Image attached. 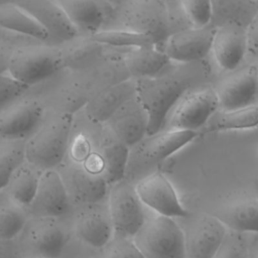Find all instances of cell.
<instances>
[{
  "label": "cell",
  "mask_w": 258,
  "mask_h": 258,
  "mask_svg": "<svg viewBox=\"0 0 258 258\" xmlns=\"http://www.w3.org/2000/svg\"><path fill=\"white\" fill-rule=\"evenodd\" d=\"M208 70L201 61L181 63L168 73L135 80L136 94L148 114L147 135L163 130L166 119L178 100L195 84L206 79Z\"/></svg>",
  "instance_id": "obj_1"
},
{
  "label": "cell",
  "mask_w": 258,
  "mask_h": 258,
  "mask_svg": "<svg viewBox=\"0 0 258 258\" xmlns=\"http://www.w3.org/2000/svg\"><path fill=\"white\" fill-rule=\"evenodd\" d=\"M106 23L111 25L104 29H124L147 35L157 47L171 34L167 3L159 0L110 2Z\"/></svg>",
  "instance_id": "obj_2"
},
{
  "label": "cell",
  "mask_w": 258,
  "mask_h": 258,
  "mask_svg": "<svg viewBox=\"0 0 258 258\" xmlns=\"http://www.w3.org/2000/svg\"><path fill=\"white\" fill-rule=\"evenodd\" d=\"M196 131L165 129L152 135H146L141 141L129 148V157L125 179L135 183L167 157L191 142Z\"/></svg>",
  "instance_id": "obj_3"
},
{
  "label": "cell",
  "mask_w": 258,
  "mask_h": 258,
  "mask_svg": "<svg viewBox=\"0 0 258 258\" xmlns=\"http://www.w3.org/2000/svg\"><path fill=\"white\" fill-rule=\"evenodd\" d=\"M72 126L70 113L57 115L40 126L23 146L26 162L41 171L59 166L69 149Z\"/></svg>",
  "instance_id": "obj_4"
},
{
  "label": "cell",
  "mask_w": 258,
  "mask_h": 258,
  "mask_svg": "<svg viewBox=\"0 0 258 258\" xmlns=\"http://www.w3.org/2000/svg\"><path fill=\"white\" fill-rule=\"evenodd\" d=\"M133 241L145 258H186L183 230L171 218L147 215Z\"/></svg>",
  "instance_id": "obj_5"
},
{
  "label": "cell",
  "mask_w": 258,
  "mask_h": 258,
  "mask_svg": "<svg viewBox=\"0 0 258 258\" xmlns=\"http://www.w3.org/2000/svg\"><path fill=\"white\" fill-rule=\"evenodd\" d=\"M62 52L51 46H20L10 52L7 74L30 87L55 74L63 64Z\"/></svg>",
  "instance_id": "obj_6"
},
{
  "label": "cell",
  "mask_w": 258,
  "mask_h": 258,
  "mask_svg": "<svg viewBox=\"0 0 258 258\" xmlns=\"http://www.w3.org/2000/svg\"><path fill=\"white\" fill-rule=\"evenodd\" d=\"M107 208L116 238L133 239L147 218L134 185L125 178L110 185Z\"/></svg>",
  "instance_id": "obj_7"
},
{
  "label": "cell",
  "mask_w": 258,
  "mask_h": 258,
  "mask_svg": "<svg viewBox=\"0 0 258 258\" xmlns=\"http://www.w3.org/2000/svg\"><path fill=\"white\" fill-rule=\"evenodd\" d=\"M218 110L219 101L215 89L203 88L188 91L168 114L163 130L176 129L197 132Z\"/></svg>",
  "instance_id": "obj_8"
},
{
  "label": "cell",
  "mask_w": 258,
  "mask_h": 258,
  "mask_svg": "<svg viewBox=\"0 0 258 258\" xmlns=\"http://www.w3.org/2000/svg\"><path fill=\"white\" fill-rule=\"evenodd\" d=\"M22 234L19 247L27 257L59 258L70 241L68 230L54 218H35Z\"/></svg>",
  "instance_id": "obj_9"
},
{
  "label": "cell",
  "mask_w": 258,
  "mask_h": 258,
  "mask_svg": "<svg viewBox=\"0 0 258 258\" xmlns=\"http://www.w3.org/2000/svg\"><path fill=\"white\" fill-rule=\"evenodd\" d=\"M134 187L144 207L154 214L171 219L189 216L172 183L161 171L155 170L145 175L134 184Z\"/></svg>",
  "instance_id": "obj_10"
},
{
  "label": "cell",
  "mask_w": 258,
  "mask_h": 258,
  "mask_svg": "<svg viewBox=\"0 0 258 258\" xmlns=\"http://www.w3.org/2000/svg\"><path fill=\"white\" fill-rule=\"evenodd\" d=\"M216 26L190 27L172 32L161 44V50L168 57L179 63L201 61L212 50Z\"/></svg>",
  "instance_id": "obj_11"
},
{
  "label": "cell",
  "mask_w": 258,
  "mask_h": 258,
  "mask_svg": "<svg viewBox=\"0 0 258 258\" xmlns=\"http://www.w3.org/2000/svg\"><path fill=\"white\" fill-rule=\"evenodd\" d=\"M63 172L59 173L67 190L75 203L93 206L100 203L108 192V183L102 173L92 170L82 162L72 160Z\"/></svg>",
  "instance_id": "obj_12"
},
{
  "label": "cell",
  "mask_w": 258,
  "mask_h": 258,
  "mask_svg": "<svg viewBox=\"0 0 258 258\" xmlns=\"http://www.w3.org/2000/svg\"><path fill=\"white\" fill-rule=\"evenodd\" d=\"M148 123V114L135 94L119 107L105 124L118 140L131 148L147 135Z\"/></svg>",
  "instance_id": "obj_13"
},
{
  "label": "cell",
  "mask_w": 258,
  "mask_h": 258,
  "mask_svg": "<svg viewBox=\"0 0 258 258\" xmlns=\"http://www.w3.org/2000/svg\"><path fill=\"white\" fill-rule=\"evenodd\" d=\"M227 230L213 215L200 216L183 231L186 258H214L227 236Z\"/></svg>",
  "instance_id": "obj_14"
},
{
  "label": "cell",
  "mask_w": 258,
  "mask_h": 258,
  "mask_svg": "<svg viewBox=\"0 0 258 258\" xmlns=\"http://www.w3.org/2000/svg\"><path fill=\"white\" fill-rule=\"evenodd\" d=\"M220 110H234L255 104L258 96V66L234 73L215 89Z\"/></svg>",
  "instance_id": "obj_15"
},
{
  "label": "cell",
  "mask_w": 258,
  "mask_h": 258,
  "mask_svg": "<svg viewBox=\"0 0 258 258\" xmlns=\"http://www.w3.org/2000/svg\"><path fill=\"white\" fill-rule=\"evenodd\" d=\"M30 212L35 218L58 219L70 210V196L64 182L55 169L42 171Z\"/></svg>",
  "instance_id": "obj_16"
},
{
  "label": "cell",
  "mask_w": 258,
  "mask_h": 258,
  "mask_svg": "<svg viewBox=\"0 0 258 258\" xmlns=\"http://www.w3.org/2000/svg\"><path fill=\"white\" fill-rule=\"evenodd\" d=\"M74 232L87 247L105 249L115 237L108 208L97 205L87 206L75 218Z\"/></svg>",
  "instance_id": "obj_17"
},
{
  "label": "cell",
  "mask_w": 258,
  "mask_h": 258,
  "mask_svg": "<svg viewBox=\"0 0 258 258\" xmlns=\"http://www.w3.org/2000/svg\"><path fill=\"white\" fill-rule=\"evenodd\" d=\"M42 117L43 109L36 100H22L0 113V135L9 140L30 137Z\"/></svg>",
  "instance_id": "obj_18"
},
{
  "label": "cell",
  "mask_w": 258,
  "mask_h": 258,
  "mask_svg": "<svg viewBox=\"0 0 258 258\" xmlns=\"http://www.w3.org/2000/svg\"><path fill=\"white\" fill-rule=\"evenodd\" d=\"M212 50L216 61L222 69L235 70L247 53L246 29L234 20L216 27Z\"/></svg>",
  "instance_id": "obj_19"
},
{
  "label": "cell",
  "mask_w": 258,
  "mask_h": 258,
  "mask_svg": "<svg viewBox=\"0 0 258 258\" xmlns=\"http://www.w3.org/2000/svg\"><path fill=\"white\" fill-rule=\"evenodd\" d=\"M15 2L38 21L48 33L49 38L69 41L79 34L58 1L20 0Z\"/></svg>",
  "instance_id": "obj_20"
},
{
  "label": "cell",
  "mask_w": 258,
  "mask_h": 258,
  "mask_svg": "<svg viewBox=\"0 0 258 258\" xmlns=\"http://www.w3.org/2000/svg\"><path fill=\"white\" fill-rule=\"evenodd\" d=\"M136 94L135 80H122L96 94L86 104V115L94 122L106 123V121L128 99Z\"/></svg>",
  "instance_id": "obj_21"
},
{
  "label": "cell",
  "mask_w": 258,
  "mask_h": 258,
  "mask_svg": "<svg viewBox=\"0 0 258 258\" xmlns=\"http://www.w3.org/2000/svg\"><path fill=\"white\" fill-rule=\"evenodd\" d=\"M211 215L232 231L258 233V199H234L219 206Z\"/></svg>",
  "instance_id": "obj_22"
},
{
  "label": "cell",
  "mask_w": 258,
  "mask_h": 258,
  "mask_svg": "<svg viewBox=\"0 0 258 258\" xmlns=\"http://www.w3.org/2000/svg\"><path fill=\"white\" fill-rule=\"evenodd\" d=\"M58 2L79 33L92 36L103 29L110 2L91 0H59Z\"/></svg>",
  "instance_id": "obj_23"
},
{
  "label": "cell",
  "mask_w": 258,
  "mask_h": 258,
  "mask_svg": "<svg viewBox=\"0 0 258 258\" xmlns=\"http://www.w3.org/2000/svg\"><path fill=\"white\" fill-rule=\"evenodd\" d=\"M169 61L163 51L154 45L129 48L123 54L125 70L133 80L156 77Z\"/></svg>",
  "instance_id": "obj_24"
},
{
  "label": "cell",
  "mask_w": 258,
  "mask_h": 258,
  "mask_svg": "<svg viewBox=\"0 0 258 258\" xmlns=\"http://www.w3.org/2000/svg\"><path fill=\"white\" fill-rule=\"evenodd\" d=\"M98 152L102 161L104 177L108 185L125 178L129 148L118 140L107 127L102 133Z\"/></svg>",
  "instance_id": "obj_25"
},
{
  "label": "cell",
  "mask_w": 258,
  "mask_h": 258,
  "mask_svg": "<svg viewBox=\"0 0 258 258\" xmlns=\"http://www.w3.org/2000/svg\"><path fill=\"white\" fill-rule=\"evenodd\" d=\"M0 27L38 40L49 39L48 33L38 21L15 1L0 4Z\"/></svg>",
  "instance_id": "obj_26"
},
{
  "label": "cell",
  "mask_w": 258,
  "mask_h": 258,
  "mask_svg": "<svg viewBox=\"0 0 258 258\" xmlns=\"http://www.w3.org/2000/svg\"><path fill=\"white\" fill-rule=\"evenodd\" d=\"M42 171L28 162H23L11 175L5 191L10 201L21 208H29L39 184Z\"/></svg>",
  "instance_id": "obj_27"
},
{
  "label": "cell",
  "mask_w": 258,
  "mask_h": 258,
  "mask_svg": "<svg viewBox=\"0 0 258 258\" xmlns=\"http://www.w3.org/2000/svg\"><path fill=\"white\" fill-rule=\"evenodd\" d=\"M258 126V105L234 110H218L203 127L205 133L251 129Z\"/></svg>",
  "instance_id": "obj_28"
},
{
  "label": "cell",
  "mask_w": 258,
  "mask_h": 258,
  "mask_svg": "<svg viewBox=\"0 0 258 258\" xmlns=\"http://www.w3.org/2000/svg\"><path fill=\"white\" fill-rule=\"evenodd\" d=\"M89 40L109 46L133 48L139 46H156L152 38L147 35L124 29H103L89 37Z\"/></svg>",
  "instance_id": "obj_29"
},
{
  "label": "cell",
  "mask_w": 258,
  "mask_h": 258,
  "mask_svg": "<svg viewBox=\"0 0 258 258\" xmlns=\"http://www.w3.org/2000/svg\"><path fill=\"white\" fill-rule=\"evenodd\" d=\"M27 223V216L23 208L13 202L0 205V241H14L22 234Z\"/></svg>",
  "instance_id": "obj_30"
},
{
  "label": "cell",
  "mask_w": 258,
  "mask_h": 258,
  "mask_svg": "<svg viewBox=\"0 0 258 258\" xmlns=\"http://www.w3.org/2000/svg\"><path fill=\"white\" fill-rule=\"evenodd\" d=\"M24 149L17 145L0 147V190L5 188L13 172L24 162Z\"/></svg>",
  "instance_id": "obj_31"
},
{
  "label": "cell",
  "mask_w": 258,
  "mask_h": 258,
  "mask_svg": "<svg viewBox=\"0 0 258 258\" xmlns=\"http://www.w3.org/2000/svg\"><path fill=\"white\" fill-rule=\"evenodd\" d=\"M186 18L194 27L201 28L211 24L213 17V2L204 0H183L180 2Z\"/></svg>",
  "instance_id": "obj_32"
},
{
  "label": "cell",
  "mask_w": 258,
  "mask_h": 258,
  "mask_svg": "<svg viewBox=\"0 0 258 258\" xmlns=\"http://www.w3.org/2000/svg\"><path fill=\"white\" fill-rule=\"evenodd\" d=\"M103 258H145L133 239L116 238L104 249Z\"/></svg>",
  "instance_id": "obj_33"
},
{
  "label": "cell",
  "mask_w": 258,
  "mask_h": 258,
  "mask_svg": "<svg viewBox=\"0 0 258 258\" xmlns=\"http://www.w3.org/2000/svg\"><path fill=\"white\" fill-rule=\"evenodd\" d=\"M27 88L7 73L0 75V110L22 95Z\"/></svg>",
  "instance_id": "obj_34"
},
{
  "label": "cell",
  "mask_w": 258,
  "mask_h": 258,
  "mask_svg": "<svg viewBox=\"0 0 258 258\" xmlns=\"http://www.w3.org/2000/svg\"><path fill=\"white\" fill-rule=\"evenodd\" d=\"M214 258H248L244 242L238 236H227Z\"/></svg>",
  "instance_id": "obj_35"
},
{
  "label": "cell",
  "mask_w": 258,
  "mask_h": 258,
  "mask_svg": "<svg viewBox=\"0 0 258 258\" xmlns=\"http://www.w3.org/2000/svg\"><path fill=\"white\" fill-rule=\"evenodd\" d=\"M247 52L258 57V11L254 14L246 28Z\"/></svg>",
  "instance_id": "obj_36"
},
{
  "label": "cell",
  "mask_w": 258,
  "mask_h": 258,
  "mask_svg": "<svg viewBox=\"0 0 258 258\" xmlns=\"http://www.w3.org/2000/svg\"><path fill=\"white\" fill-rule=\"evenodd\" d=\"M20 247L13 241H0V258H22Z\"/></svg>",
  "instance_id": "obj_37"
},
{
  "label": "cell",
  "mask_w": 258,
  "mask_h": 258,
  "mask_svg": "<svg viewBox=\"0 0 258 258\" xmlns=\"http://www.w3.org/2000/svg\"><path fill=\"white\" fill-rule=\"evenodd\" d=\"M9 58H10V53H7L6 51L0 48V75L7 73Z\"/></svg>",
  "instance_id": "obj_38"
},
{
  "label": "cell",
  "mask_w": 258,
  "mask_h": 258,
  "mask_svg": "<svg viewBox=\"0 0 258 258\" xmlns=\"http://www.w3.org/2000/svg\"><path fill=\"white\" fill-rule=\"evenodd\" d=\"M22 258H37V257H27V256H23Z\"/></svg>",
  "instance_id": "obj_39"
},
{
  "label": "cell",
  "mask_w": 258,
  "mask_h": 258,
  "mask_svg": "<svg viewBox=\"0 0 258 258\" xmlns=\"http://www.w3.org/2000/svg\"><path fill=\"white\" fill-rule=\"evenodd\" d=\"M257 156H258V147H257Z\"/></svg>",
  "instance_id": "obj_40"
}]
</instances>
